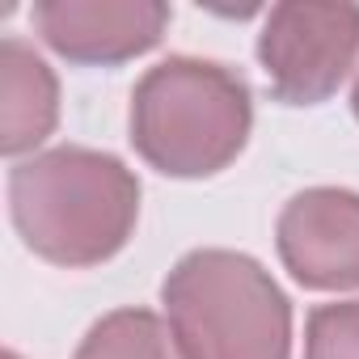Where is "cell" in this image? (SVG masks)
<instances>
[{
    "mask_svg": "<svg viewBox=\"0 0 359 359\" xmlns=\"http://www.w3.org/2000/svg\"><path fill=\"white\" fill-rule=\"evenodd\" d=\"M34 26L76 64H118L156 47L169 9L156 0H47L34 9Z\"/></svg>",
    "mask_w": 359,
    "mask_h": 359,
    "instance_id": "cell-6",
    "label": "cell"
},
{
    "mask_svg": "<svg viewBox=\"0 0 359 359\" xmlns=\"http://www.w3.org/2000/svg\"><path fill=\"white\" fill-rule=\"evenodd\" d=\"M359 51L355 5H275L258 39L271 93L287 106L325 102Z\"/></svg>",
    "mask_w": 359,
    "mask_h": 359,
    "instance_id": "cell-4",
    "label": "cell"
},
{
    "mask_svg": "<svg viewBox=\"0 0 359 359\" xmlns=\"http://www.w3.org/2000/svg\"><path fill=\"white\" fill-rule=\"evenodd\" d=\"M13 224L34 254L60 266H93L118 254L135 229V173L93 148H51L9 177Z\"/></svg>",
    "mask_w": 359,
    "mask_h": 359,
    "instance_id": "cell-1",
    "label": "cell"
},
{
    "mask_svg": "<svg viewBox=\"0 0 359 359\" xmlns=\"http://www.w3.org/2000/svg\"><path fill=\"white\" fill-rule=\"evenodd\" d=\"M279 254L304 287H359V195H296L279 216Z\"/></svg>",
    "mask_w": 359,
    "mask_h": 359,
    "instance_id": "cell-5",
    "label": "cell"
},
{
    "mask_svg": "<svg viewBox=\"0 0 359 359\" xmlns=\"http://www.w3.org/2000/svg\"><path fill=\"white\" fill-rule=\"evenodd\" d=\"M161 296L182 359H287L292 309L245 254L195 250L169 271Z\"/></svg>",
    "mask_w": 359,
    "mask_h": 359,
    "instance_id": "cell-2",
    "label": "cell"
},
{
    "mask_svg": "<svg viewBox=\"0 0 359 359\" xmlns=\"http://www.w3.org/2000/svg\"><path fill=\"white\" fill-rule=\"evenodd\" d=\"M60 93L51 68L18 39L0 47V148L9 156L43 144L55 127Z\"/></svg>",
    "mask_w": 359,
    "mask_h": 359,
    "instance_id": "cell-7",
    "label": "cell"
},
{
    "mask_svg": "<svg viewBox=\"0 0 359 359\" xmlns=\"http://www.w3.org/2000/svg\"><path fill=\"white\" fill-rule=\"evenodd\" d=\"M250 89L208 60H165L131 93V140L148 165L173 177L224 169L250 135Z\"/></svg>",
    "mask_w": 359,
    "mask_h": 359,
    "instance_id": "cell-3",
    "label": "cell"
},
{
    "mask_svg": "<svg viewBox=\"0 0 359 359\" xmlns=\"http://www.w3.org/2000/svg\"><path fill=\"white\" fill-rule=\"evenodd\" d=\"M76 359H182V351L156 313L118 309L85 334Z\"/></svg>",
    "mask_w": 359,
    "mask_h": 359,
    "instance_id": "cell-8",
    "label": "cell"
},
{
    "mask_svg": "<svg viewBox=\"0 0 359 359\" xmlns=\"http://www.w3.org/2000/svg\"><path fill=\"white\" fill-rule=\"evenodd\" d=\"M304 359H359V300L313 309Z\"/></svg>",
    "mask_w": 359,
    "mask_h": 359,
    "instance_id": "cell-9",
    "label": "cell"
},
{
    "mask_svg": "<svg viewBox=\"0 0 359 359\" xmlns=\"http://www.w3.org/2000/svg\"><path fill=\"white\" fill-rule=\"evenodd\" d=\"M355 114H359V85H355Z\"/></svg>",
    "mask_w": 359,
    "mask_h": 359,
    "instance_id": "cell-10",
    "label": "cell"
},
{
    "mask_svg": "<svg viewBox=\"0 0 359 359\" xmlns=\"http://www.w3.org/2000/svg\"><path fill=\"white\" fill-rule=\"evenodd\" d=\"M5 359H18V355H13V351H9V355H5Z\"/></svg>",
    "mask_w": 359,
    "mask_h": 359,
    "instance_id": "cell-11",
    "label": "cell"
}]
</instances>
